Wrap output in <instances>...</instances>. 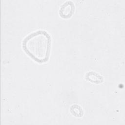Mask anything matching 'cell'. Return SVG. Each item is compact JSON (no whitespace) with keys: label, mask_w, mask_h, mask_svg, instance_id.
I'll list each match as a JSON object with an SVG mask.
<instances>
[{"label":"cell","mask_w":125,"mask_h":125,"mask_svg":"<svg viewBox=\"0 0 125 125\" xmlns=\"http://www.w3.org/2000/svg\"><path fill=\"white\" fill-rule=\"evenodd\" d=\"M75 11V5L71 1H67L61 5L59 14L62 18L67 19L71 17Z\"/></svg>","instance_id":"2"},{"label":"cell","mask_w":125,"mask_h":125,"mask_svg":"<svg viewBox=\"0 0 125 125\" xmlns=\"http://www.w3.org/2000/svg\"><path fill=\"white\" fill-rule=\"evenodd\" d=\"M51 38L45 30L31 33L22 40V48L25 53L38 63L48 61L51 51Z\"/></svg>","instance_id":"1"}]
</instances>
